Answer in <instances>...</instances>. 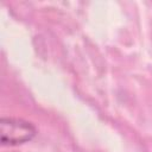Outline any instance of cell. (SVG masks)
Listing matches in <instances>:
<instances>
[{"label": "cell", "mask_w": 152, "mask_h": 152, "mask_svg": "<svg viewBox=\"0 0 152 152\" xmlns=\"http://www.w3.org/2000/svg\"><path fill=\"white\" fill-rule=\"evenodd\" d=\"M36 128L31 122L15 118H2L0 120V139L5 146H17L32 140Z\"/></svg>", "instance_id": "1"}]
</instances>
